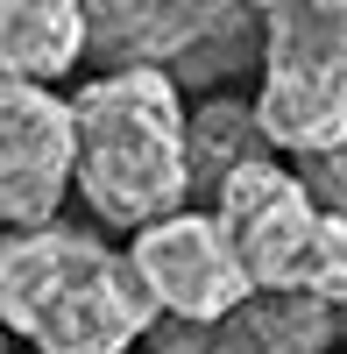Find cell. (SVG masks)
I'll use <instances>...</instances> for the list:
<instances>
[{
  "label": "cell",
  "mask_w": 347,
  "mask_h": 354,
  "mask_svg": "<svg viewBox=\"0 0 347 354\" xmlns=\"http://www.w3.org/2000/svg\"><path fill=\"white\" fill-rule=\"evenodd\" d=\"M248 8H255V15H270V8H291V0H248Z\"/></svg>",
  "instance_id": "obj_13"
},
{
  "label": "cell",
  "mask_w": 347,
  "mask_h": 354,
  "mask_svg": "<svg viewBox=\"0 0 347 354\" xmlns=\"http://www.w3.org/2000/svg\"><path fill=\"white\" fill-rule=\"evenodd\" d=\"M340 333H347V305H340Z\"/></svg>",
  "instance_id": "obj_14"
},
{
  "label": "cell",
  "mask_w": 347,
  "mask_h": 354,
  "mask_svg": "<svg viewBox=\"0 0 347 354\" xmlns=\"http://www.w3.org/2000/svg\"><path fill=\"white\" fill-rule=\"evenodd\" d=\"M255 113L276 156H312L347 142V0H291L263 15Z\"/></svg>",
  "instance_id": "obj_4"
},
{
  "label": "cell",
  "mask_w": 347,
  "mask_h": 354,
  "mask_svg": "<svg viewBox=\"0 0 347 354\" xmlns=\"http://www.w3.org/2000/svg\"><path fill=\"white\" fill-rule=\"evenodd\" d=\"M241 15H255L248 0H85L93 50L106 64H163V71H178Z\"/></svg>",
  "instance_id": "obj_7"
},
{
  "label": "cell",
  "mask_w": 347,
  "mask_h": 354,
  "mask_svg": "<svg viewBox=\"0 0 347 354\" xmlns=\"http://www.w3.org/2000/svg\"><path fill=\"white\" fill-rule=\"evenodd\" d=\"M93 50L85 0H0V78L57 85Z\"/></svg>",
  "instance_id": "obj_9"
},
{
  "label": "cell",
  "mask_w": 347,
  "mask_h": 354,
  "mask_svg": "<svg viewBox=\"0 0 347 354\" xmlns=\"http://www.w3.org/2000/svg\"><path fill=\"white\" fill-rule=\"evenodd\" d=\"M135 270L149 277L156 305L178 319H227L241 298H255V277L234 248V227L220 220V205H178L149 227H135Z\"/></svg>",
  "instance_id": "obj_6"
},
{
  "label": "cell",
  "mask_w": 347,
  "mask_h": 354,
  "mask_svg": "<svg viewBox=\"0 0 347 354\" xmlns=\"http://www.w3.org/2000/svg\"><path fill=\"white\" fill-rule=\"evenodd\" d=\"M0 333H8V326H0ZM0 354H8V347H0Z\"/></svg>",
  "instance_id": "obj_15"
},
{
  "label": "cell",
  "mask_w": 347,
  "mask_h": 354,
  "mask_svg": "<svg viewBox=\"0 0 347 354\" xmlns=\"http://www.w3.org/2000/svg\"><path fill=\"white\" fill-rule=\"evenodd\" d=\"M78 192V121L36 78H0V227H50Z\"/></svg>",
  "instance_id": "obj_5"
},
{
  "label": "cell",
  "mask_w": 347,
  "mask_h": 354,
  "mask_svg": "<svg viewBox=\"0 0 347 354\" xmlns=\"http://www.w3.org/2000/svg\"><path fill=\"white\" fill-rule=\"evenodd\" d=\"M255 156H276L255 100H206L191 113V198H220V185Z\"/></svg>",
  "instance_id": "obj_10"
},
{
  "label": "cell",
  "mask_w": 347,
  "mask_h": 354,
  "mask_svg": "<svg viewBox=\"0 0 347 354\" xmlns=\"http://www.w3.org/2000/svg\"><path fill=\"white\" fill-rule=\"evenodd\" d=\"M291 170L305 177V192L326 205V213L347 220V142H333V149H312V156H291Z\"/></svg>",
  "instance_id": "obj_11"
},
{
  "label": "cell",
  "mask_w": 347,
  "mask_h": 354,
  "mask_svg": "<svg viewBox=\"0 0 347 354\" xmlns=\"http://www.w3.org/2000/svg\"><path fill=\"white\" fill-rule=\"evenodd\" d=\"M78 198L106 227H149L191 205V113L163 64H113L71 100Z\"/></svg>",
  "instance_id": "obj_2"
},
{
  "label": "cell",
  "mask_w": 347,
  "mask_h": 354,
  "mask_svg": "<svg viewBox=\"0 0 347 354\" xmlns=\"http://www.w3.org/2000/svg\"><path fill=\"white\" fill-rule=\"evenodd\" d=\"M156 290L128 248L85 227H15L0 241V326L36 354H128L156 333Z\"/></svg>",
  "instance_id": "obj_1"
},
{
  "label": "cell",
  "mask_w": 347,
  "mask_h": 354,
  "mask_svg": "<svg viewBox=\"0 0 347 354\" xmlns=\"http://www.w3.org/2000/svg\"><path fill=\"white\" fill-rule=\"evenodd\" d=\"M220 220L234 227L255 290H312L347 305V220L305 192V177L276 156H255L220 185Z\"/></svg>",
  "instance_id": "obj_3"
},
{
  "label": "cell",
  "mask_w": 347,
  "mask_h": 354,
  "mask_svg": "<svg viewBox=\"0 0 347 354\" xmlns=\"http://www.w3.org/2000/svg\"><path fill=\"white\" fill-rule=\"evenodd\" d=\"M149 354H213V319H178V312H163L156 333H149Z\"/></svg>",
  "instance_id": "obj_12"
},
{
  "label": "cell",
  "mask_w": 347,
  "mask_h": 354,
  "mask_svg": "<svg viewBox=\"0 0 347 354\" xmlns=\"http://www.w3.org/2000/svg\"><path fill=\"white\" fill-rule=\"evenodd\" d=\"M340 305L312 290H255L227 319H213V354H333Z\"/></svg>",
  "instance_id": "obj_8"
}]
</instances>
